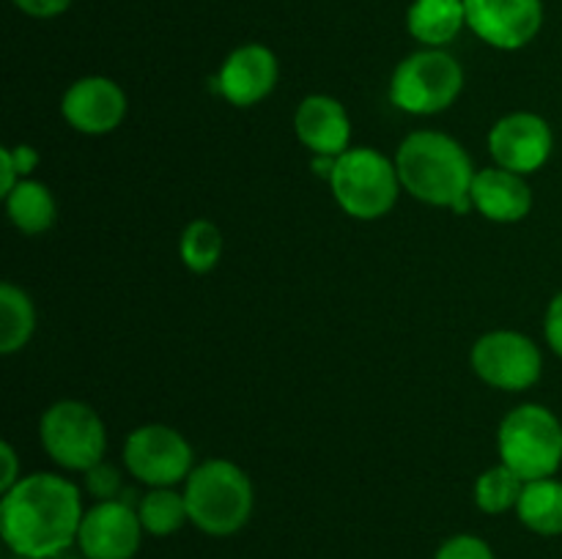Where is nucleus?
<instances>
[{"label": "nucleus", "mask_w": 562, "mask_h": 559, "mask_svg": "<svg viewBox=\"0 0 562 559\" xmlns=\"http://www.w3.org/2000/svg\"><path fill=\"white\" fill-rule=\"evenodd\" d=\"M86 488L97 502H110V499H121L124 482H121V471L113 464L102 460V464L86 471Z\"/></svg>", "instance_id": "nucleus-25"}, {"label": "nucleus", "mask_w": 562, "mask_h": 559, "mask_svg": "<svg viewBox=\"0 0 562 559\" xmlns=\"http://www.w3.org/2000/svg\"><path fill=\"white\" fill-rule=\"evenodd\" d=\"M467 27L494 49H521L541 33V0H464Z\"/></svg>", "instance_id": "nucleus-11"}, {"label": "nucleus", "mask_w": 562, "mask_h": 559, "mask_svg": "<svg viewBox=\"0 0 562 559\" xmlns=\"http://www.w3.org/2000/svg\"><path fill=\"white\" fill-rule=\"evenodd\" d=\"M521 491H525V480L514 469L499 464L475 480V504L488 515L508 513V510H516Z\"/></svg>", "instance_id": "nucleus-23"}, {"label": "nucleus", "mask_w": 562, "mask_h": 559, "mask_svg": "<svg viewBox=\"0 0 562 559\" xmlns=\"http://www.w3.org/2000/svg\"><path fill=\"white\" fill-rule=\"evenodd\" d=\"M137 515L148 535L168 537L176 535L184 524H190L187 499L176 488H151L137 504Z\"/></svg>", "instance_id": "nucleus-21"}, {"label": "nucleus", "mask_w": 562, "mask_h": 559, "mask_svg": "<svg viewBox=\"0 0 562 559\" xmlns=\"http://www.w3.org/2000/svg\"><path fill=\"white\" fill-rule=\"evenodd\" d=\"M38 438L60 469L82 475L108 455V427L97 409L82 400H58L49 406L38 422Z\"/></svg>", "instance_id": "nucleus-7"}, {"label": "nucleus", "mask_w": 562, "mask_h": 559, "mask_svg": "<svg viewBox=\"0 0 562 559\" xmlns=\"http://www.w3.org/2000/svg\"><path fill=\"white\" fill-rule=\"evenodd\" d=\"M5 214L11 225L25 236H38L53 228L58 217V206L47 184L33 179H22L14 190L5 195Z\"/></svg>", "instance_id": "nucleus-18"}, {"label": "nucleus", "mask_w": 562, "mask_h": 559, "mask_svg": "<svg viewBox=\"0 0 562 559\" xmlns=\"http://www.w3.org/2000/svg\"><path fill=\"white\" fill-rule=\"evenodd\" d=\"M36 332V307L14 283L0 285V354L11 356L27 345Z\"/></svg>", "instance_id": "nucleus-20"}, {"label": "nucleus", "mask_w": 562, "mask_h": 559, "mask_svg": "<svg viewBox=\"0 0 562 559\" xmlns=\"http://www.w3.org/2000/svg\"><path fill=\"white\" fill-rule=\"evenodd\" d=\"M464 91V69L437 47L406 55L390 80V102L409 115L445 113Z\"/></svg>", "instance_id": "nucleus-6"}, {"label": "nucleus", "mask_w": 562, "mask_h": 559, "mask_svg": "<svg viewBox=\"0 0 562 559\" xmlns=\"http://www.w3.org/2000/svg\"><path fill=\"white\" fill-rule=\"evenodd\" d=\"M0 460H3V477H0V491H9L11 486L20 482V458L9 442L0 444Z\"/></svg>", "instance_id": "nucleus-29"}, {"label": "nucleus", "mask_w": 562, "mask_h": 559, "mask_svg": "<svg viewBox=\"0 0 562 559\" xmlns=\"http://www.w3.org/2000/svg\"><path fill=\"white\" fill-rule=\"evenodd\" d=\"M472 208L492 223H521L532 212V190L525 175L505 168H483L472 179Z\"/></svg>", "instance_id": "nucleus-16"}, {"label": "nucleus", "mask_w": 562, "mask_h": 559, "mask_svg": "<svg viewBox=\"0 0 562 559\" xmlns=\"http://www.w3.org/2000/svg\"><path fill=\"white\" fill-rule=\"evenodd\" d=\"M499 464L525 482L554 477L562 466V422L541 403L516 406L497 431Z\"/></svg>", "instance_id": "nucleus-4"}, {"label": "nucleus", "mask_w": 562, "mask_h": 559, "mask_svg": "<svg viewBox=\"0 0 562 559\" xmlns=\"http://www.w3.org/2000/svg\"><path fill=\"white\" fill-rule=\"evenodd\" d=\"M406 27L420 44L442 49L467 27L464 0H415L406 11Z\"/></svg>", "instance_id": "nucleus-17"}, {"label": "nucleus", "mask_w": 562, "mask_h": 559, "mask_svg": "<svg viewBox=\"0 0 562 559\" xmlns=\"http://www.w3.org/2000/svg\"><path fill=\"white\" fill-rule=\"evenodd\" d=\"M434 559H494L492 546L477 535H456L439 546Z\"/></svg>", "instance_id": "nucleus-26"}, {"label": "nucleus", "mask_w": 562, "mask_h": 559, "mask_svg": "<svg viewBox=\"0 0 562 559\" xmlns=\"http://www.w3.org/2000/svg\"><path fill=\"white\" fill-rule=\"evenodd\" d=\"M472 370L483 384L505 392H525L543 373V354L527 334L494 329L472 345Z\"/></svg>", "instance_id": "nucleus-9"}, {"label": "nucleus", "mask_w": 562, "mask_h": 559, "mask_svg": "<svg viewBox=\"0 0 562 559\" xmlns=\"http://www.w3.org/2000/svg\"><path fill=\"white\" fill-rule=\"evenodd\" d=\"M22 14L36 16V20H53V16L69 11L71 0H11Z\"/></svg>", "instance_id": "nucleus-28"}, {"label": "nucleus", "mask_w": 562, "mask_h": 559, "mask_svg": "<svg viewBox=\"0 0 562 559\" xmlns=\"http://www.w3.org/2000/svg\"><path fill=\"white\" fill-rule=\"evenodd\" d=\"M38 162H42V157H38L36 148L31 146L0 148V190H3V197L9 195L22 179H27Z\"/></svg>", "instance_id": "nucleus-24"}, {"label": "nucleus", "mask_w": 562, "mask_h": 559, "mask_svg": "<svg viewBox=\"0 0 562 559\" xmlns=\"http://www.w3.org/2000/svg\"><path fill=\"white\" fill-rule=\"evenodd\" d=\"M401 186L426 206L472 212V179L477 170L456 137L437 129H420L404 137L395 153Z\"/></svg>", "instance_id": "nucleus-2"}, {"label": "nucleus", "mask_w": 562, "mask_h": 559, "mask_svg": "<svg viewBox=\"0 0 562 559\" xmlns=\"http://www.w3.org/2000/svg\"><path fill=\"white\" fill-rule=\"evenodd\" d=\"M280 77L278 58L263 44H241L217 71V88L234 107H252L274 91Z\"/></svg>", "instance_id": "nucleus-14"}, {"label": "nucleus", "mask_w": 562, "mask_h": 559, "mask_svg": "<svg viewBox=\"0 0 562 559\" xmlns=\"http://www.w3.org/2000/svg\"><path fill=\"white\" fill-rule=\"evenodd\" d=\"M543 334H547L549 349L562 360V290L549 301L547 318H543Z\"/></svg>", "instance_id": "nucleus-27"}, {"label": "nucleus", "mask_w": 562, "mask_h": 559, "mask_svg": "<svg viewBox=\"0 0 562 559\" xmlns=\"http://www.w3.org/2000/svg\"><path fill=\"white\" fill-rule=\"evenodd\" d=\"M143 524L126 499L97 502L82 515L77 546L86 559H132L140 548Z\"/></svg>", "instance_id": "nucleus-12"}, {"label": "nucleus", "mask_w": 562, "mask_h": 559, "mask_svg": "<svg viewBox=\"0 0 562 559\" xmlns=\"http://www.w3.org/2000/svg\"><path fill=\"white\" fill-rule=\"evenodd\" d=\"M329 186H333L335 203L349 217L366 219V223L393 212L398 192L404 190L393 159L368 146L349 148L335 159Z\"/></svg>", "instance_id": "nucleus-5"}, {"label": "nucleus", "mask_w": 562, "mask_h": 559, "mask_svg": "<svg viewBox=\"0 0 562 559\" xmlns=\"http://www.w3.org/2000/svg\"><path fill=\"white\" fill-rule=\"evenodd\" d=\"M60 115L80 135H110L126 115V93L115 80L88 75L71 82L60 99Z\"/></svg>", "instance_id": "nucleus-13"}, {"label": "nucleus", "mask_w": 562, "mask_h": 559, "mask_svg": "<svg viewBox=\"0 0 562 559\" xmlns=\"http://www.w3.org/2000/svg\"><path fill=\"white\" fill-rule=\"evenodd\" d=\"M554 148L552 126L543 115L508 113L488 132V151H492L497 168L514 170L519 175H530L549 162Z\"/></svg>", "instance_id": "nucleus-10"}, {"label": "nucleus", "mask_w": 562, "mask_h": 559, "mask_svg": "<svg viewBox=\"0 0 562 559\" xmlns=\"http://www.w3.org/2000/svg\"><path fill=\"white\" fill-rule=\"evenodd\" d=\"M294 132L313 157H335L349 151L351 118L344 104L327 93H313L294 113Z\"/></svg>", "instance_id": "nucleus-15"}, {"label": "nucleus", "mask_w": 562, "mask_h": 559, "mask_svg": "<svg viewBox=\"0 0 562 559\" xmlns=\"http://www.w3.org/2000/svg\"><path fill=\"white\" fill-rule=\"evenodd\" d=\"M124 466L143 486L173 488L195 469V453L176 427L148 422L126 436Z\"/></svg>", "instance_id": "nucleus-8"}, {"label": "nucleus", "mask_w": 562, "mask_h": 559, "mask_svg": "<svg viewBox=\"0 0 562 559\" xmlns=\"http://www.w3.org/2000/svg\"><path fill=\"white\" fill-rule=\"evenodd\" d=\"M179 255L192 274H209L223 258V230L209 219H192L179 239Z\"/></svg>", "instance_id": "nucleus-22"}, {"label": "nucleus", "mask_w": 562, "mask_h": 559, "mask_svg": "<svg viewBox=\"0 0 562 559\" xmlns=\"http://www.w3.org/2000/svg\"><path fill=\"white\" fill-rule=\"evenodd\" d=\"M516 515L536 535H562V482L554 477L525 482V491L516 504Z\"/></svg>", "instance_id": "nucleus-19"}, {"label": "nucleus", "mask_w": 562, "mask_h": 559, "mask_svg": "<svg viewBox=\"0 0 562 559\" xmlns=\"http://www.w3.org/2000/svg\"><path fill=\"white\" fill-rule=\"evenodd\" d=\"M184 499L190 524L203 535L231 537L250 521L252 482L241 466L225 458H209L198 464L184 480Z\"/></svg>", "instance_id": "nucleus-3"}, {"label": "nucleus", "mask_w": 562, "mask_h": 559, "mask_svg": "<svg viewBox=\"0 0 562 559\" xmlns=\"http://www.w3.org/2000/svg\"><path fill=\"white\" fill-rule=\"evenodd\" d=\"M80 488L53 471H33L0 499V535L20 559H53L77 543Z\"/></svg>", "instance_id": "nucleus-1"}]
</instances>
